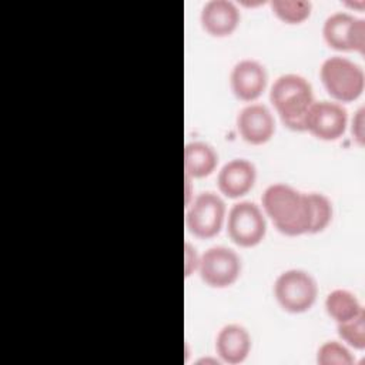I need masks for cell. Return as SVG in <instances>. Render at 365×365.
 <instances>
[{"mask_svg":"<svg viewBox=\"0 0 365 365\" xmlns=\"http://www.w3.org/2000/svg\"><path fill=\"white\" fill-rule=\"evenodd\" d=\"M207 364V362H211V364H218V361L217 359H200L197 364Z\"/></svg>","mask_w":365,"mask_h":365,"instance_id":"cb8c5ba5","label":"cell"},{"mask_svg":"<svg viewBox=\"0 0 365 365\" xmlns=\"http://www.w3.org/2000/svg\"><path fill=\"white\" fill-rule=\"evenodd\" d=\"M364 108L361 107L356 113H355V115H354V118H352V127H351V131H352V135H354V138L356 140V143L359 144V145H364V141H365V130H364Z\"/></svg>","mask_w":365,"mask_h":365,"instance_id":"7402d4cb","label":"cell"},{"mask_svg":"<svg viewBox=\"0 0 365 365\" xmlns=\"http://www.w3.org/2000/svg\"><path fill=\"white\" fill-rule=\"evenodd\" d=\"M274 295L282 309L291 314H301L308 311L317 301V281L304 269H288L275 279Z\"/></svg>","mask_w":365,"mask_h":365,"instance_id":"277c9868","label":"cell"},{"mask_svg":"<svg viewBox=\"0 0 365 365\" xmlns=\"http://www.w3.org/2000/svg\"><path fill=\"white\" fill-rule=\"evenodd\" d=\"M255 180V165L245 158H234L222 165L217 177V184L225 197L240 198L254 187Z\"/></svg>","mask_w":365,"mask_h":365,"instance_id":"8fae6325","label":"cell"},{"mask_svg":"<svg viewBox=\"0 0 365 365\" xmlns=\"http://www.w3.org/2000/svg\"><path fill=\"white\" fill-rule=\"evenodd\" d=\"M317 362L319 365H351L354 358L346 346L336 341H328L319 346Z\"/></svg>","mask_w":365,"mask_h":365,"instance_id":"ffe728a7","label":"cell"},{"mask_svg":"<svg viewBox=\"0 0 365 365\" xmlns=\"http://www.w3.org/2000/svg\"><path fill=\"white\" fill-rule=\"evenodd\" d=\"M191 178L188 175H185V205L188 207V204L191 202Z\"/></svg>","mask_w":365,"mask_h":365,"instance_id":"603a6c76","label":"cell"},{"mask_svg":"<svg viewBox=\"0 0 365 365\" xmlns=\"http://www.w3.org/2000/svg\"><path fill=\"white\" fill-rule=\"evenodd\" d=\"M262 207L279 232L289 237L309 232L312 208L307 192L288 184H272L262 194Z\"/></svg>","mask_w":365,"mask_h":365,"instance_id":"6da1fadb","label":"cell"},{"mask_svg":"<svg viewBox=\"0 0 365 365\" xmlns=\"http://www.w3.org/2000/svg\"><path fill=\"white\" fill-rule=\"evenodd\" d=\"M319 76L328 94L338 101H354L364 91L365 76L361 66L345 57L327 58L321 66Z\"/></svg>","mask_w":365,"mask_h":365,"instance_id":"3957f363","label":"cell"},{"mask_svg":"<svg viewBox=\"0 0 365 365\" xmlns=\"http://www.w3.org/2000/svg\"><path fill=\"white\" fill-rule=\"evenodd\" d=\"M215 351L221 362L241 364L251 351V336L242 325L228 324L220 329L215 338Z\"/></svg>","mask_w":365,"mask_h":365,"instance_id":"4fadbf2b","label":"cell"},{"mask_svg":"<svg viewBox=\"0 0 365 365\" xmlns=\"http://www.w3.org/2000/svg\"><path fill=\"white\" fill-rule=\"evenodd\" d=\"M348 113L334 101H314L305 117V131L325 141L338 140L346 130Z\"/></svg>","mask_w":365,"mask_h":365,"instance_id":"ba28073f","label":"cell"},{"mask_svg":"<svg viewBox=\"0 0 365 365\" xmlns=\"http://www.w3.org/2000/svg\"><path fill=\"white\" fill-rule=\"evenodd\" d=\"M338 335L348 345L355 349L365 348V311L362 309L356 317L338 324Z\"/></svg>","mask_w":365,"mask_h":365,"instance_id":"ac0fdd59","label":"cell"},{"mask_svg":"<svg viewBox=\"0 0 365 365\" xmlns=\"http://www.w3.org/2000/svg\"><path fill=\"white\" fill-rule=\"evenodd\" d=\"M358 17L349 13L336 11L327 17L322 26V36L331 48L349 51L354 50V30Z\"/></svg>","mask_w":365,"mask_h":365,"instance_id":"5bb4252c","label":"cell"},{"mask_svg":"<svg viewBox=\"0 0 365 365\" xmlns=\"http://www.w3.org/2000/svg\"><path fill=\"white\" fill-rule=\"evenodd\" d=\"M268 74L265 67L251 58L238 61L231 71L230 84L234 96L241 101H254L265 90Z\"/></svg>","mask_w":365,"mask_h":365,"instance_id":"9c48e42d","label":"cell"},{"mask_svg":"<svg viewBox=\"0 0 365 365\" xmlns=\"http://www.w3.org/2000/svg\"><path fill=\"white\" fill-rule=\"evenodd\" d=\"M218 164L215 150L202 141L188 143L184 148V171L190 178L210 175Z\"/></svg>","mask_w":365,"mask_h":365,"instance_id":"9a60e30c","label":"cell"},{"mask_svg":"<svg viewBox=\"0 0 365 365\" xmlns=\"http://www.w3.org/2000/svg\"><path fill=\"white\" fill-rule=\"evenodd\" d=\"M202 29L214 37L230 36L240 23V10L228 0L207 1L200 14Z\"/></svg>","mask_w":365,"mask_h":365,"instance_id":"7c38bea8","label":"cell"},{"mask_svg":"<svg viewBox=\"0 0 365 365\" xmlns=\"http://www.w3.org/2000/svg\"><path fill=\"white\" fill-rule=\"evenodd\" d=\"M269 100L284 125L294 131H305V117L315 101L307 78L292 73L279 76L271 86Z\"/></svg>","mask_w":365,"mask_h":365,"instance_id":"7a4b0ae2","label":"cell"},{"mask_svg":"<svg viewBox=\"0 0 365 365\" xmlns=\"http://www.w3.org/2000/svg\"><path fill=\"white\" fill-rule=\"evenodd\" d=\"M271 9L281 21L298 24L309 17L312 4L307 0H274Z\"/></svg>","mask_w":365,"mask_h":365,"instance_id":"e0dca14e","label":"cell"},{"mask_svg":"<svg viewBox=\"0 0 365 365\" xmlns=\"http://www.w3.org/2000/svg\"><path fill=\"white\" fill-rule=\"evenodd\" d=\"M325 309L336 322H345L356 317L364 308L358 298L346 289H334L325 298Z\"/></svg>","mask_w":365,"mask_h":365,"instance_id":"2e32d148","label":"cell"},{"mask_svg":"<svg viewBox=\"0 0 365 365\" xmlns=\"http://www.w3.org/2000/svg\"><path fill=\"white\" fill-rule=\"evenodd\" d=\"M225 204L222 198L211 191L198 194L188 204L185 212V225L188 231L198 238H211L217 235L224 224Z\"/></svg>","mask_w":365,"mask_h":365,"instance_id":"8992f818","label":"cell"},{"mask_svg":"<svg viewBox=\"0 0 365 365\" xmlns=\"http://www.w3.org/2000/svg\"><path fill=\"white\" fill-rule=\"evenodd\" d=\"M200 262V255L190 242L184 244V272L185 277H190L194 271H197Z\"/></svg>","mask_w":365,"mask_h":365,"instance_id":"44dd1931","label":"cell"},{"mask_svg":"<svg viewBox=\"0 0 365 365\" xmlns=\"http://www.w3.org/2000/svg\"><path fill=\"white\" fill-rule=\"evenodd\" d=\"M267 232V221L261 208L251 201L235 202L227 217V234L240 247L259 244Z\"/></svg>","mask_w":365,"mask_h":365,"instance_id":"5b68a950","label":"cell"},{"mask_svg":"<svg viewBox=\"0 0 365 365\" xmlns=\"http://www.w3.org/2000/svg\"><path fill=\"white\" fill-rule=\"evenodd\" d=\"M237 130L244 141L259 145L271 140L275 121L271 111L262 104H250L237 115Z\"/></svg>","mask_w":365,"mask_h":365,"instance_id":"30bf717a","label":"cell"},{"mask_svg":"<svg viewBox=\"0 0 365 365\" xmlns=\"http://www.w3.org/2000/svg\"><path fill=\"white\" fill-rule=\"evenodd\" d=\"M312 208V224L309 232L317 234L327 228L332 218V204L329 198L321 192H308Z\"/></svg>","mask_w":365,"mask_h":365,"instance_id":"d6986e66","label":"cell"},{"mask_svg":"<svg viewBox=\"0 0 365 365\" xmlns=\"http://www.w3.org/2000/svg\"><path fill=\"white\" fill-rule=\"evenodd\" d=\"M204 284L212 288L232 285L241 274V259L238 254L224 245L208 248L200 255L197 268Z\"/></svg>","mask_w":365,"mask_h":365,"instance_id":"52a82bcc","label":"cell"}]
</instances>
